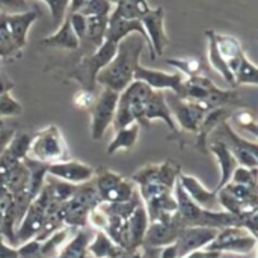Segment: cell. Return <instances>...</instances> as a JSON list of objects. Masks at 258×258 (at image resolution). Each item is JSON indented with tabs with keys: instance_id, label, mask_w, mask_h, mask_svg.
Returning <instances> with one entry per match:
<instances>
[{
	"instance_id": "cell-41",
	"label": "cell",
	"mask_w": 258,
	"mask_h": 258,
	"mask_svg": "<svg viewBox=\"0 0 258 258\" xmlns=\"http://www.w3.org/2000/svg\"><path fill=\"white\" fill-rule=\"evenodd\" d=\"M12 206H14V201H12L11 192L6 187H0V230L3 224V216L11 210Z\"/></svg>"
},
{
	"instance_id": "cell-31",
	"label": "cell",
	"mask_w": 258,
	"mask_h": 258,
	"mask_svg": "<svg viewBox=\"0 0 258 258\" xmlns=\"http://www.w3.org/2000/svg\"><path fill=\"white\" fill-rule=\"evenodd\" d=\"M109 15H94L86 17V35L85 41H89L95 48L100 47L104 41V35L107 30Z\"/></svg>"
},
{
	"instance_id": "cell-26",
	"label": "cell",
	"mask_w": 258,
	"mask_h": 258,
	"mask_svg": "<svg viewBox=\"0 0 258 258\" xmlns=\"http://www.w3.org/2000/svg\"><path fill=\"white\" fill-rule=\"evenodd\" d=\"M89 240V234L83 228H79L76 230L74 237L67 240L63 246L57 251V254L51 258H86Z\"/></svg>"
},
{
	"instance_id": "cell-47",
	"label": "cell",
	"mask_w": 258,
	"mask_h": 258,
	"mask_svg": "<svg viewBox=\"0 0 258 258\" xmlns=\"http://www.w3.org/2000/svg\"><path fill=\"white\" fill-rule=\"evenodd\" d=\"M12 57H17V54L0 39V59H12Z\"/></svg>"
},
{
	"instance_id": "cell-15",
	"label": "cell",
	"mask_w": 258,
	"mask_h": 258,
	"mask_svg": "<svg viewBox=\"0 0 258 258\" xmlns=\"http://www.w3.org/2000/svg\"><path fill=\"white\" fill-rule=\"evenodd\" d=\"M94 168L77 162V160H62L56 163H50L47 168V175H51L54 178H59L62 181L71 183V184H82L94 178Z\"/></svg>"
},
{
	"instance_id": "cell-38",
	"label": "cell",
	"mask_w": 258,
	"mask_h": 258,
	"mask_svg": "<svg viewBox=\"0 0 258 258\" xmlns=\"http://www.w3.org/2000/svg\"><path fill=\"white\" fill-rule=\"evenodd\" d=\"M71 24L73 32L76 33V36L79 38V41H85V35H86V17L82 15L80 12H73L67 15Z\"/></svg>"
},
{
	"instance_id": "cell-25",
	"label": "cell",
	"mask_w": 258,
	"mask_h": 258,
	"mask_svg": "<svg viewBox=\"0 0 258 258\" xmlns=\"http://www.w3.org/2000/svg\"><path fill=\"white\" fill-rule=\"evenodd\" d=\"M215 39H216V45L219 53L222 54V57L225 59L228 68L231 70V73L234 74L240 57L243 56V48L240 41L233 36V35H225V33H216L215 32Z\"/></svg>"
},
{
	"instance_id": "cell-10",
	"label": "cell",
	"mask_w": 258,
	"mask_h": 258,
	"mask_svg": "<svg viewBox=\"0 0 258 258\" xmlns=\"http://www.w3.org/2000/svg\"><path fill=\"white\" fill-rule=\"evenodd\" d=\"M184 228L178 213H174L169 218L150 221L147 233L144 236L142 246L145 248H162L171 245L177 240L180 231Z\"/></svg>"
},
{
	"instance_id": "cell-14",
	"label": "cell",
	"mask_w": 258,
	"mask_h": 258,
	"mask_svg": "<svg viewBox=\"0 0 258 258\" xmlns=\"http://www.w3.org/2000/svg\"><path fill=\"white\" fill-rule=\"evenodd\" d=\"M219 230L210 227H184L177 240L174 242L178 249V257H184L186 254L206 248L218 234Z\"/></svg>"
},
{
	"instance_id": "cell-49",
	"label": "cell",
	"mask_w": 258,
	"mask_h": 258,
	"mask_svg": "<svg viewBox=\"0 0 258 258\" xmlns=\"http://www.w3.org/2000/svg\"><path fill=\"white\" fill-rule=\"evenodd\" d=\"M3 127H5V122H3V121H2V119H0V130H2V128H3Z\"/></svg>"
},
{
	"instance_id": "cell-19",
	"label": "cell",
	"mask_w": 258,
	"mask_h": 258,
	"mask_svg": "<svg viewBox=\"0 0 258 258\" xmlns=\"http://www.w3.org/2000/svg\"><path fill=\"white\" fill-rule=\"evenodd\" d=\"M38 12L36 11H24L18 14H6V21L9 27L11 38L15 44V47L23 51V48L27 44V32L30 26L36 21Z\"/></svg>"
},
{
	"instance_id": "cell-16",
	"label": "cell",
	"mask_w": 258,
	"mask_h": 258,
	"mask_svg": "<svg viewBox=\"0 0 258 258\" xmlns=\"http://www.w3.org/2000/svg\"><path fill=\"white\" fill-rule=\"evenodd\" d=\"M154 119H162L163 122H166V125L174 130L175 133L178 132L177 122L174 121V116L169 110V106L166 103V97L163 94V91H156L151 89V92L148 94V97L144 101V122H145V128H150L151 121Z\"/></svg>"
},
{
	"instance_id": "cell-12",
	"label": "cell",
	"mask_w": 258,
	"mask_h": 258,
	"mask_svg": "<svg viewBox=\"0 0 258 258\" xmlns=\"http://www.w3.org/2000/svg\"><path fill=\"white\" fill-rule=\"evenodd\" d=\"M166 103L169 106L172 116H175V119H177V125H180L183 130H186L189 133L197 135L200 124H201L204 115L207 113V109L198 101L186 100L175 94Z\"/></svg>"
},
{
	"instance_id": "cell-28",
	"label": "cell",
	"mask_w": 258,
	"mask_h": 258,
	"mask_svg": "<svg viewBox=\"0 0 258 258\" xmlns=\"http://www.w3.org/2000/svg\"><path fill=\"white\" fill-rule=\"evenodd\" d=\"M139 130H141V125L138 122H133L127 127L115 130V136L110 141V144L107 145V154H113L119 150L133 148L135 144L138 142Z\"/></svg>"
},
{
	"instance_id": "cell-36",
	"label": "cell",
	"mask_w": 258,
	"mask_h": 258,
	"mask_svg": "<svg viewBox=\"0 0 258 258\" xmlns=\"http://www.w3.org/2000/svg\"><path fill=\"white\" fill-rule=\"evenodd\" d=\"M113 9V5L109 0H88L86 5L79 11L85 17L94 15H109Z\"/></svg>"
},
{
	"instance_id": "cell-51",
	"label": "cell",
	"mask_w": 258,
	"mask_h": 258,
	"mask_svg": "<svg viewBox=\"0 0 258 258\" xmlns=\"http://www.w3.org/2000/svg\"><path fill=\"white\" fill-rule=\"evenodd\" d=\"M127 255H128V254H127ZM127 255H125V257H124V258H127Z\"/></svg>"
},
{
	"instance_id": "cell-33",
	"label": "cell",
	"mask_w": 258,
	"mask_h": 258,
	"mask_svg": "<svg viewBox=\"0 0 258 258\" xmlns=\"http://www.w3.org/2000/svg\"><path fill=\"white\" fill-rule=\"evenodd\" d=\"M166 63L177 68L178 73H181L184 77H194L200 76L203 70V63L197 57H180V59H166Z\"/></svg>"
},
{
	"instance_id": "cell-8",
	"label": "cell",
	"mask_w": 258,
	"mask_h": 258,
	"mask_svg": "<svg viewBox=\"0 0 258 258\" xmlns=\"http://www.w3.org/2000/svg\"><path fill=\"white\" fill-rule=\"evenodd\" d=\"M118 97L119 92L104 88L98 98H95V103L91 107V138L94 141H100L106 130L113 124Z\"/></svg>"
},
{
	"instance_id": "cell-1",
	"label": "cell",
	"mask_w": 258,
	"mask_h": 258,
	"mask_svg": "<svg viewBox=\"0 0 258 258\" xmlns=\"http://www.w3.org/2000/svg\"><path fill=\"white\" fill-rule=\"evenodd\" d=\"M147 41L139 33H130L118 42L113 59L97 74V83L116 92L124 91L132 82Z\"/></svg>"
},
{
	"instance_id": "cell-27",
	"label": "cell",
	"mask_w": 258,
	"mask_h": 258,
	"mask_svg": "<svg viewBox=\"0 0 258 258\" xmlns=\"http://www.w3.org/2000/svg\"><path fill=\"white\" fill-rule=\"evenodd\" d=\"M206 36H207V41H209V63L212 65V68L215 71H218L224 77V80L228 85L234 86V74L231 73V70L228 68L225 59L222 57V54L218 50L216 39H215V30H206Z\"/></svg>"
},
{
	"instance_id": "cell-50",
	"label": "cell",
	"mask_w": 258,
	"mask_h": 258,
	"mask_svg": "<svg viewBox=\"0 0 258 258\" xmlns=\"http://www.w3.org/2000/svg\"><path fill=\"white\" fill-rule=\"evenodd\" d=\"M2 62H3V59H0V67H2Z\"/></svg>"
},
{
	"instance_id": "cell-13",
	"label": "cell",
	"mask_w": 258,
	"mask_h": 258,
	"mask_svg": "<svg viewBox=\"0 0 258 258\" xmlns=\"http://www.w3.org/2000/svg\"><path fill=\"white\" fill-rule=\"evenodd\" d=\"M180 172L181 169L177 162L165 160L162 163H150L142 166L139 171L135 172L132 181L135 183V186L145 184V183H160L168 187H174Z\"/></svg>"
},
{
	"instance_id": "cell-4",
	"label": "cell",
	"mask_w": 258,
	"mask_h": 258,
	"mask_svg": "<svg viewBox=\"0 0 258 258\" xmlns=\"http://www.w3.org/2000/svg\"><path fill=\"white\" fill-rule=\"evenodd\" d=\"M116 47H118L116 42L104 39L103 44L100 47H97L94 53L82 57V60L73 70L71 77L76 79L83 86V89L94 91V88L97 85V82H95L97 74L113 59V56L116 53Z\"/></svg>"
},
{
	"instance_id": "cell-7",
	"label": "cell",
	"mask_w": 258,
	"mask_h": 258,
	"mask_svg": "<svg viewBox=\"0 0 258 258\" xmlns=\"http://www.w3.org/2000/svg\"><path fill=\"white\" fill-rule=\"evenodd\" d=\"M213 132L218 133V138H215V139L222 141L230 148L234 159L237 160V165L245 166V168H258V145L255 141L251 142V141H246V139L240 138L231 128L228 121L221 122Z\"/></svg>"
},
{
	"instance_id": "cell-6",
	"label": "cell",
	"mask_w": 258,
	"mask_h": 258,
	"mask_svg": "<svg viewBox=\"0 0 258 258\" xmlns=\"http://www.w3.org/2000/svg\"><path fill=\"white\" fill-rule=\"evenodd\" d=\"M257 246V237L251 234L246 228L239 225H231L221 228L216 237L206 246V249L218 251L221 254H240L246 255L252 252Z\"/></svg>"
},
{
	"instance_id": "cell-5",
	"label": "cell",
	"mask_w": 258,
	"mask_h": 258,
	"mask_svg": "<svg viewBox=\"0 0 258 258\" xmlns=\"http://www.w3.org/2000/svg\"><path fill=\"white\" fill-rule=\"evenodd\" d=\"M92 181L101 203H125L138 192L133 181L107 168H98Z\"/></svg>"
},
{
	"instance_id": "cell-29",
	"label": "cell",
	"mask_w": 258,
	"mask_h": 258,
	"mask_svg": "<svg viewBox=\"0 0 258 258\" xmlns=\"http://www.w3.org/2000/svg\"><path fill=\"white\" fill-rule=\"evenodd\" d=\"M150 5L147 0H119L113 5V9L110 14L121 17V18H130V20H141L144 14L150 11Z\"/></svg>"
},
{
	"instance_id": "cell-35",
	"label": "cell",
	"mask_w": 258,
	"mask_h": 258,
	"mask_svg": "<svg viewBox=\"0 0 258 258\" xmlns=\"http://www.w3.org/2000/svg\"><path fill=\"white\" fill-rule=\"evenodd\" d=\"M23 112V106L17 101L11 92L0 94V119L8 116H18Z\"/></svg>"
},
{
	"instance_id": "cell-42",
	"label": "cell",
	"mask_w": 258,
	"mask_h": 258,
	"mask_svg": "<svg viewBox=\"0 0 258 258\" xmlns=\"http://www.w3.org/2000/svg\"><path fill=\"white\" fill-rule=\"evenodd\" d=\"M0 258H18V251L15 246L9 245L0 234Z\"/></svg>"
},
{
	"instance_id": "cell-39",
	"label": "cell",
	"mask_w": 258,
	"mask_h": 258,
	"mask_svg": "<svg viewBox=\"0 0 258 258\" xmlns=\"http://www.w3.org/2000/svg\"><path fill=\"white\" fill-rule=\"evenodd\" d=\"M73 103L77 109L82 110H91V107L95 103V95L94 91H88V89H80L74 97H73Z\"/></svg>"
},
{
	"instance_id": "cell-30",
	"label": "cell",
	"mask_w": 258,
	"mask_h": 258,
	"mask_svg": "<svg viewBox=\"0 0 258 258\" xmlns=\"http://www.w3.org/2000/svg\"><path fill=\"white\" fill-rule=\"evenodd\" d=\"M73 228L70 227H62L56 230L53 234H50L47 239L41 240V248H39V258H51L57 254V251L63 246V243L68 240Z\"/></svg>"
},
{
	"instance_id": "cell-3",
	"label": "cell",
	"mask_w": 258,
	"mask_h": 258,
	"mask_svg": "<svg viewBox=\"0 0 258 258\" xmlns=\"http://www.w3.org/2000/svg\"><path fill=\"white\" fill-rule=\"evenodd\" d=\"M29 157L42 163H56L70 159L68 145L56 125H48L44 130L32 135Z\"/></svg>"
},
{
	"instance_id": "cell-43",
	"label": "cell",
	"mask_w": 258,
	"mask_h": 258,
	"mask_svg": "<svg viewBox=\"0 0 258 258\" xmlns=\"http://www.w3.org/2000/svg\"><path fill=\"white\" fill-rule=\"evenodd\" d=\"M222 254L218 252V251H210V249H197V251H192L189 254H186L184 257L181 258H221Z\"/></svg>"
},
{
	"instance_id": "cell-20",
	"label": "cell",
	"mask_w": 258,
	"mask_h": 258,
	"mask_svg": "<svg viewBox=\"0 0 258 258\" xmlns=\"http://www.w3.org/2000/svg\"><path fill=\"white\" fill-rule=\"evenodd\" d=\"M150 224V218L147 213V209L142 203V200L139 201V204L135 207V210L132 212V215L127 218V233H128V251H136L142 246L144 242V236L147 233Z\"/></svg>"
},
{
	"instance_id": "cell-21",
	"label": "cell",
	"mask_w": 258,
	"mask_h": 258,
	"mask_svg": "<svg viewBox=\"0 0 258 258\" xmlns=\"http://www.w3.org/2000/svg\"><path fill=\"white\" fill-rule=\"evenodd\" d=\"M207 150L216 157L219 169H221V180L216 186V192L219 189H222L227 183H230L231 175L234 172V169L237 168V160L234 159L233 153L230 151V148L219 139H213L210 142V145H207Z\"/></svg>"
},
{
	"instance_id": "cell-34",
	"label": "cell",
	"mask_w": 258,
	"mask_h": 258,
	"mask_svg": "<svg viewBox=\"0 0 258 258\" xmlns=\"http://www.w3.org/2000/svg\"><path fill=\"white\" fill-rule=\"evenodd\" d=\"M257 168H245L237 165V168L234 169L233 175H231V183L236 184H243V186H252V187H258L257 183Z\"/></svg>"
},
{
	"instance_id": "cell-23",
	"label": "cell",
	"mask_w": 258,
	"mask_h": 258,
	"mask_svg": "<svg viewBox=\"0 0 258 258\" xmlns=\"http://www.w3.org/2000/svg\"><path fill=\"white\" fill-rule=\"evenodd\" d=\"M42 47L48 48H62V50H77L80 47V41L76 36V33L71 29L70 20L65 15V18L59 23V29L53 33L41 39L39 42Z\"/></svg>"
},
{
	"instance_id": "cell-46",
	"label": "cell",
	"mask_w": 258,
	"mask_h": 258,
	"mask_svg": "<svg viewBox=\"0 0 258 258\" xmlns=\"http://www.w3.org/2000/svg\"><path fill=\"white\" fill-rule=\"evenodd\" d=\"M86 2L88 0H70L68 2V8H67V15L73 14V12H79L86 5Z\"/></svg>"
},
{
	"instance_id": "cell-45",
	"label": "cell",
	"mask_w": 258,
	"mask_h": 258,
	"mask_svg": "<svg viewBox=\"0 0 258 258\" xmlns=\"http://www.w3.org/2000/svg\"><path fill=\"white\" fill-rule=\"evenodd\" d=\"M15 86V82L11 80L5 73H0V94L3 92H11V89Z\"/></svg>"
},
{
	"instance_id": "cell-48",
	"label": "cell",
	"mask_w": 258,
	"mask_h": 258,
	"mask_svg": "<svg viewBox=\"0 0 258 258\" xmlns=\"http://www.w3.org/2000/svg\"><path fill=\"white\" fill-rule=\"evenodd\" d=\"M127 258H144V255L139 252V249H136V251H132V252H128Z\"/></svg>"
},
{
	"instance_id": "cell-9",
	"label": "cell",
	"mask_w": 258,
	"mask_h": 258,
	"mask_svg": "<svg viewBox=\"0 0 258 258\" xmlns=\"http://www.w3.org/2000/svg\"><path fill=\"white\" fill-rule=\"evenodd\" d=\"M142 27L147 35V41L151 51V59L162 56L169 44V36L165 29V9L162 6L151 8L147 14L141 17Z\"/></svg>"
},
{
	"instance_id": "cell-22",
	"label": "cell",
	"mask_w": 258,
	"mask_h": 258,
	"mask_svg": "<svg viewBox=\"0 0 258 258\" xmlns=\"http://www.w3.org/2000/svg\"><path fill=\"white\" fill-rule=\"evenodd\" d=\"M130 33H139L147 41V35H145L141 20L121 18L113 14H109V23H107V30L104 35V39L118 44L122 38L128 36ZM147 44H148V41H147Z\"/></svg>"
},
{
	"instance_id": "cell-40",
	"label": "cell",
	"mask_w": 258,
	"mask_h": 258,
	"mask_svg": "<svg viewBox=\"0 0 258 258\" xmlns=\"http://www.w3.org/2000/svg\"><path fill=\"white\" fill-rule=\"evenodd\" d=\"M0 11L5 14H18L29 11L26 0H0Z\"/></svg>"
},
{
	"instance_id": "cell-37",
	"label": "cell",
	"mask_w": 258,
	"mask_h": 258,
	"mask_svg": "<svg viewBox=\"0 0 258 258\" xmlns=\"http://www.w3.org/2000/svg\"><path fill=\"white\" fill-rule=\"evenodd\" d=\"M231 118H233L239 125H242V127L251 130V133H252L254 136H257V121H255V116H254L251 112H248V110H242V112L234 110L233 115H231Z\"/></svg>"
},
{
	"instance_id": "cell-24",
	"label": "cell",
	"mask_w": 258,
	"mask_h": 258,
	"mask_svg": "<svg viewBox=\"0 0 258 258\" xmlns=\"http://www.w3.org/2000/svg\"><path fill=\"white\" fill-rule=\"evenodd\" d=\"M128 254V251L122 249L113 240L104 233L98 231L95 233L94 239L89 240L88 245V255L94 258H124Z\"/></svg>"
},
{
	"instance_id": "cell-2",
	"label": "cell",
	"mask_w": 258,
	"mask_h": 258,
	"mask_svg": "<svg viewBox=\"0 0 258 258\" xmlns=\"http://www.w3.org/2000/svg\"><path fill=\"white\" fill-rule=\"evenodd\" d=\"M100 203L101 201L98 198L94 181L89 180L86 183L77 184L74 195L59 207L57 213L65 227L79 230L88 225L89 212L94 207H97Z\"/></svg>"
},
{
	"instance_id": "cell-44",
	"label": "cell",
	"mask_w": 258,
	"mask_h": 258,
	"mask_svg": "<svg viewBox=\"0 0 258 258\" xmlns=\"http://www.w3.org/2000/svg\"><path fill=\"white\" fill-rule=\"evenodd\" d=\"M160 258H180L178 257V249L175 243L166 245L160 248Z\"/></svg>"
},
{
	"instance_id": "cell-11",
	"label": "cell",
	"mask_w": 258,
	"mask_h": 258,
	"mask_svg": "<svg viewBox=\"0 0 258 258\" xmlns=\"http://www.w3.org/2000/svg\"><path fill=\"white\" fill-rule=\"evenodd\" d=\"M133 80H141L147 83L151 89L156 91H163L169 89L172 94L178 97H184V80L186 77L181 73H165L160 70H151L145 68L141 63L135 70Z\"/></svg>"
},
{
	"instance_id": "cell-17",
	"label": "cell",
	"mask_w": 258,
	"mask_h": 258,
	"mask_svg": "<svg viewBox=\"0 0 258 258\" xmlns=\"http://www.w3.org/2000/svg\"><path fill=\"white\" fill-rule=\"evenodd\" d=\"M178 183L181 184V187L184 189V192L190 197V200L194 203H197L198 206L209 209V210H216L219 207L218 203V192L209 190L197 177L180 172L178 174Z\"/></svg>"
},
{
	"instance_id": "cell-32",
	"label": "cell",
	"mask_w": 258,
	"mask_h": 258,
	"mask_svg": "<svg viewBox=\"0 0 258 258\" xmlns=\"http://www.w3.org/2000/svg\"><path fill=\"white\" fill-rule=\"evenodd\" d=\"M240 85H251L257 86L258 85V70L254 62L249 60L246 53L240 57V62L234 71V86Z\"/></svg>"
},
{
	"instance_id": "cell-18",
	"label": "cell",
	"mask_w": 258,
	"mask_h": 258,
	"mask_svg": "<svg viewBox=\"0 0 258 258\" xmlns=\"http://www.w3.org/2000/svg\"><path fill=\"white\" fill-rule=\"evenodd\" d=\"M236 109L233 106H225V107H218V109H212L207 110V113L204 115L200 128L197 132V144L195 147L201 151V153H209L207 150V141L209 136L213 133V130L224 121H228L233 115Z\"/></svg>"
}]
</instances>
